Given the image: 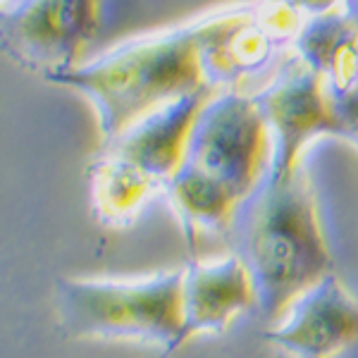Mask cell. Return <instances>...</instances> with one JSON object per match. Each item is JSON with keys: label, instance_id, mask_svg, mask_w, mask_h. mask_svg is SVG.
I'll return each instance as SVG.
<instances>
[{"label": "cell", "instance_id": "52a82bcc", "mask_svg": "<svg viewBox=\"0 0 358 358\" xmlns=\"http://www.w3.org/2000/svg\"><path fill=\"white\" fill-rule=\"evenodd\" d=\"M103 27V0H5L0 15L3 53L41 77L86 60Z\"/></svg>", "mask_w": 358, "mask_h": 358}, {"label": "cell", "instance_id": "3957f363", "mask_svg": "<svg viewBox=\"0 0 358 358\" xmlns=\"http://www.w3.org/2000/svg\"><path fill=\"white\" fill-rule=\"evenodd\" d=\"M215 91L201 89L155 108L103 143L89 165V201L96 220L124 229L187 160L189 136L203 103Z\"/></svg>", "mask_w": 358, "mask_h": 358}, {"label": "cell", "instance_id": "30bf717a", "mask_svg": "<svg viewBox=\"0 0 358 358\" xmlns=\"http://www.w3.org/2000/svg\"><path fill=\"white\" fill-rule=\"evenodd\" d=\"M248 310H258V292L251 270L239 253L201 258L184 265L179 289L182 322L170 354L199 334L224 332Z\"/></svg>", "mask_w": 358, "mask_h": 358}, {"label": "cell", "instance_id": "277c9868", "mask_svg": "<svg viewBox=\"0 0 358 358\" xmlns=\"http://www.w3.org/2000/svg\"><path fill=\"white\" fill-rule=\"evenodd\" d=\"M182 268L136 277H72L55 287L60 327L72 339L163 346L167 358L179 334Z\"/></svg>", "mask_w": 358, "mask_h": 358}, {"label": "cell", "instance_id": "7a4b0ae2", "mask_svg": "<svg viewBox=\"0 0 358 358\" xmlns=\"http://www.w3.org/2000/svg\"><path fill=\"white\" fill-rule=\"evenodd\" d=\"M239 256L251 270L258 310L275 320L294 296L332 275V253L306 167L265 182L241 203Z\"/></svg>", "mask_w": 358, "mask_h": 358}, {"label": "cell", "instance_id": "5bb4252c", "mask_svg": "<svg viewBox=\"0 0 358 358\" xmlns=\"http://www.w3.org/2000/svg\"><path fill=\"white\" fill-rule=\"evenodd\" d=\"M289 3L306 17H313V15H325L332 13V10L344 8L346 0H289Z\"/></svg>", "mask_w": 358, "mask_h": 358}, {"label": "cell", "instance_id": "ba28073f", "mask_svg": "<svg viewBox=\"0 0 358 358\" xmlns=\"http://www.w3.org/2000/svg\"><path fill=\"white\" fill-rule=\"evenodd\" d=\"M273 136V179L303 167V153L315 138L334 136L332 89L292 50L256 91Z\"/></svg>", "mask_w": 358, "mask_h": 358}, {"label": "cell", "instance_id": "2e32d148", "mask_svg": "<svg viewBox=\"0 0 358 358\" xmlns=\"http://www.w3.org/2000/svg\"><path fill=\"white\" fill-rule=\"evenodd\" d=\"M339 358H358V346H354L351 351H346V354H342Z\"/></svg>", "mask_w": 358, "mask_h": 358}, {"label": "cell", "instance_id": "8fae6325", "mask_svg": "<svg viewBox=\"0 0 358 358\" xmlns=\"http://www.w3.org/2000/svg\"><path fill=\"white\" fill-rule=\"evenodd\" d=\"M292 53L325 79L332 94L358 86V27L344 8L306 17Z\"/></svg>", "mask_w": 358, "mask_h": 358}, {"label": "cell", "instance_id": "9c48e42d", "mask_svg": "<svg viewBox=\"0 0 358 358\" xmlns=\"http://www.w3.org/2000/svg\"><path fill=\"white\" fill-rule=\"evenodd\" d=\"M265 339L289 358H339L358 346V299L337 275L294 296Z\"/></svg>", "mask_w": 358, "mask_h": 358}, {"label": "cell", "instance_id": "8992f818", "mask_svg": "<svg viewBox=\"0 0 358 358\" xmlns=\"http://www.w3.org/2000/svg\"><path fill=\"white\" fill-rule=\"evenodd\" d=\"M184 165L217 179L246 201L270 175L273 136L256 96L215 91L201 108Z\"/></svg>", "mask_w": 358, "mask_h": 358}, {"label": "cell", "instance_id": "4fadbf2b", "mask_svg": "<svg viewBox=\"0 0 358 358\" xmlns=\"http://www.w3.org/2000/svg\"><path fill=\"white\" fill-rule=\"evenodd\" d=\"M334 136L358 148V86L342 94H332Z\"/></svg>", "mask_w": 358, "mask_h": 358}, {"label": "cell", "instance_id": "6da1fadb", "mask_svg": "<svg viewBox=\"0 0 358 358\" xmlns=\"http://www.w3.org/2000/svg\"><path fill=\"white\" fill-rule=\"evenodd\" d=\"M213 15L215 8L182 24L127 38L82 65L43 79L89 101L98 136L106 143L155 108L210 89L201 53Z\"/></svg>", "mask_w": 358, "mask_h": 358}, {"label": "cell", "instance_id": "5b68a950", "mask_svg": "<svg viewBox=\"0 0 358 358\" xmlns=\"http://www.w3.org/2000/svg\"><path fill=\"white\" fill-rule=\"evenodd\" d=\"M303 22L306 15L289 0H239L215 8L201 53L206 84L213 91L244 89L285 60Z\"/></svg>", "mask_w": 358, "mask_h": 358}, {"label": "cell", "instance_id": "7c38bea8", "mask_svg": "<svg viewBox=\"0 0 358 358\" xmlns=\"http://www.w3.org/2000/svg\"><path fill=\"white\" fill-rule=\"evenodd\" d=\"M163 194L189 241H196L199 236L227 232L244 203L222 182L189 165L179 167V172L170 179Z\"/></svg>", "mask_w": 358, "mask_h": 358}, {"label": "cell", "instance_id": "9a60e30c", "mask_svg": "<svg viewBox=\"0 0 358 358\" xmlns=\"http://www.w3.org/2000/svg\"><path fill=\"white\" fill-rule=\"evenodd\" d=\"M344 10L349 13V17L356 22V27H358V0H346V3H344Z\"/></svg>", "mask_w": 358, "mask_h": 358}]
</instances>
